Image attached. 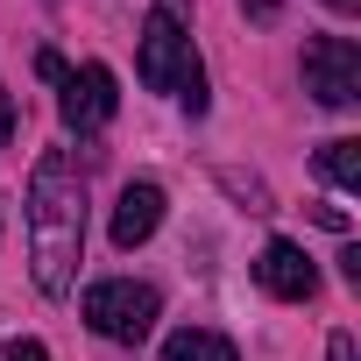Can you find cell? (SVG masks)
Masks as SVG:
<instances>
[{
	"label": "cell",
	"instance_id": "30bf717a",
	"mask_svg": "<svg viewBox=\"0 0 361 361\" xmlns=\"http://www.w3.org/2000/svg\"><path fill=\"white\" fill-rule=\"evenodd\" d=\"M8 361H50V347H43V340H15V347H8Z\"/></svg>",
	"mask_w": 361,
	"mask_h": 361
},
{
	"label": "cell",
	"instance_id": "277c9868",
	"mask_svg": "<svg viewBox=\"0 0 361 361\" xmlns=\"http://www.w3.org/2000/svg\"><path fill=\"white\" fill-rule=\"evenodd\" d=\"M305 92L319 106H354L361 99V50L347 36H312L305 43Z\"/></svg>",
	"mask_w": 361,
	"mask_h": 361
},
{
	"label": "cell",
	"instance_id": "8992f818",
	"mask_svg": "<svg viewBox=\"0 0 361 361\" xmlns=\"http://www.w3.org/2000/svg\"><path fill=\"white\" fill-rule=\"evenodd\" d=\"M255 283H262L269 298H283V305H305V298L319 290V269H312V255H305L298 241H269L262 262H255Z\"/></svg>",
	"mask_w": 361,
	"mask_h": 361
},
{
	"label": "cell",
	"instance_id": "52a82bcc",
	"mask_svg": "<svg viewBox=\"0 0 361 361\" xmlns=\"http://www.w3.org/2000/svg\"><path fill=\"white\" fill-rule=\"evenodd\" d=\"M163 227V185H128L114 206V248H142Z\"/></svg>",
	"mask_w": 361,
	"mask_h": 361
},
{
	"label": "cell",
	"instance_id": "8fae6325",
	"mask_svg": "<svg viewBox=\"0 0 361 361\" xmlns=\"http://www.w3.org/2000/svg\"><path fill=\"white\" fill-rule=\"evenodd\" d=\"M312 220H319V227H333V234H347V213H340V206H312Z\"/></svg>",
	"mask_w": 361,
	"mask_h": 361
},
{
	"label": "cell",
	"instance_id": "9c48e42d",
	"mask_svg": "<svg viewBox=\"0 0 361 361\" xmlns=\"http://www.w3.org/2000/svg\"><path fill=\"white\" fill-rule=\"evenodd\" d=\"M319 177L340 192H361V142H326L319 149Z\"/></svg>",
	"mask_w": 361,
	"mask_h": 361
},
{
	"label": "cell",
	"instance_id": "3957f363",
	"mask_svg": "<svg viewBox=\"0 0 361 361\" xmlns=\"http://www.w3.org/2000/svg\"><path fill=\"white\" fill-rule=\"evenodd\" d=\"M135 71H142V85H149V92H177V85H185V78L199 71V57H192V36H185V22H177V8H156V15L142 22Z\"/></svg>",
	"mask_w": 361,
	"mask_h": 361
},
{
	"label": "cell",
	"instance_id": "ba28073f",
	"mask_svg": "<svg viewBox=\"0 0 361 361\" xmlns=\"http://www.w3.org/2000/svg\"><path fill=\"white\" fill-rule=\"evenodd\" d=\"M163 361H241V354H234L227 333H213V326H185V333H170Z\"/></svg>",
	"mask_w": 361,
	"mask_h": 361
},
{
	"label": "cell",
	"instance_id": "5b68a950",
	"mask_svg": "<svg viewBox=\"0 0 361 361\" xmlns=\"http://www.w3.org/2000/svg\"><path fill=\"white\" fill-rule=\"evenodd\" d=\"M114 106H121V92H114V71H106V64H78V71H64L57 114H64L71 135H99V128L114 121Z\"/></svg>",
	"mask_w": 361,
	"mask_h": 361
},
{
	"label": "cell",
	"instance_id": "4fadbf2b",
	"mask_svg": "<svg viewBox=\"0 0 361 361\" xmlns=\"http://www.w3.org/2000/svg\"><path fill=\"white\" fill-rule=\"evenodd\" d=\"M8 135H15V99L0 92V149H8Z\"/></svg>",
	"mask_w": 361,
	"mask_h": 361
},
{
	"label": "cell",
	"instance_id": "7c38bea8",
	"mask_svg": "<svg viewBox=\"0 0 361 361\" xmlns=\"http://www.w3.org/2000/svg\"><path fill=\"white\" fill-rule=\"evenodd\" d=\"M326 361H354V333H333V347H326Z\"/></svg>",
	"mask_w": 361,
	"mask_h": 361
},
{
	"label": "cell",
	"instance_id": "7a4b0ae2",
	"mask_svg": "<svg viewBox=\"0 0 361 361\" xmlns=\"http://www.w3.org/2000/svg\"><path fill=\"white\" fill-rule=\"evenodd\" d=\"M156 312H163V298H156L149 283H128V276L85 290V326H92L99 340H121V347L149 340V333H156Z\"/></svg>",
	"mask_w": 361,
	"mask_h": 361
},
{
	"label": "cell",
	"instance_id": "6da1fadb",
	"mask_svg": "<svg viewBox=\"0 0 361 361\" xmlns=\"http://www.w3.org/2000/svg\"><path fill=\"white\" fill-rule=\"evenodd\" d=\"M85 262V177L64 149H43L29 170V269L43 298H64Z\"/></svg>",
	"mask_w": 361,
	"mask_h": 361
},
{
	"label": "cell",
	"instance_id": "5bb4252c",
	"mask_svg": "<svg viewBox=\"0 0 361 361\" xmlns=\"http://www.w3.org/2000/svg\"><path fill=\"white\" fill-rule=\"evenodd\" d=\"M326 8H333V15H354V8H361V0H326Z\"/></svg>",
	"mask_w": 361,
	"mask_h": 361
}]
</instances>
